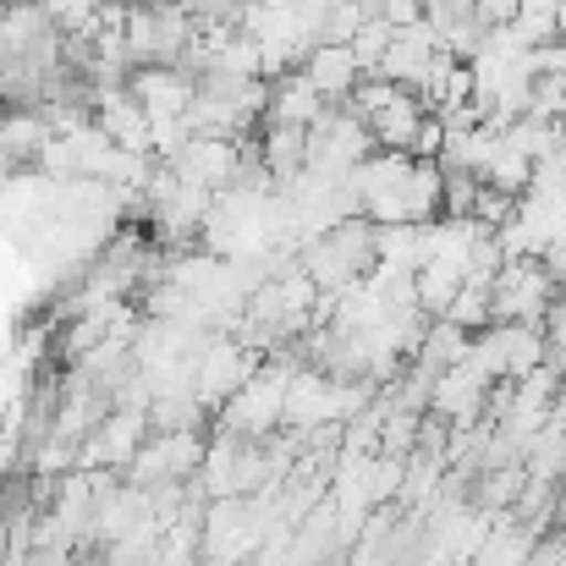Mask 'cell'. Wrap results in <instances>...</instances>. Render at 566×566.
I'll list each match as a JSON object with an SVG mask.
<instances>
[{"instance_id": "cell-18", "label": "cell", "mask_w": 566, "mask_h": 566, "mask_svg": "<svg viewBox=\"0 0 566 566\" xmlns=\"http://www.w3.org/2000/svg\"><path fill=\"white\" fill-rule=\"evenodd\" d=\"M556 512H562V528H566V490L556 495Z\"/></svg>"}, {"instance_id": "cell-14", "label": "cell", "mask_w": 566, "mask_h": 566, "mask_svg": "<svg viewBox=\"0 0 566 566\" xmlns=\"http://www.w3.org/2000/svg\"><path fill=\"white\" fill-rule=\"evenodd\" d=\"M331 111V99L303 77V72H286V77H275V88H270V105H264V122H286V127H314L319 116Z\"/></svg>"}, {"instance_id": "cell-15", "label": "cell", "mask_w": 566, "mask_h": 566, "mask_svg": "<svg viewBox=\"0 0 566 566\" xmlns=\"http://www.w3.org/2000/svg\"><path fill=\"white\" fill-rule=\"evenodd\" d=\"M259 160L264 171L281 182L303 177L308 171V127H286V122H264V138H259Z\"/></svg>"}, {"instance_id": "cell-3", "label": "cell", "mask_w": 566, "mask_h": 566, "mask_svg": "<svg viewBox=\"0 0 566 566\" xmlns=\"http://www.w3.org/2000/svg\"><path fill=\"white\" fill-rule=\"evenodd\" d=\"M292 375H297V358H264L259 364V375L248 379L220 412H214V423L226 429V434H242V440H270L281 423H286V390H292Z\"/></svg>"}, {"instance_id": "cell-1", "label": "cell", "mask_w": 566, "mask_h": 566, "mask_svg": "<svg viewBox=\"0 0 566 566\" xmlns=\"http://www.w3.org/2000/svg\"><path fill=\"white\" fill-rule=\"evenodd\" d=\"M364 407H369V379H342L331 369H319V364H297L281 429H292V434L336 429V423H353Z\"/></svg>"}, {"instance_id": "cell-10", "label": "cell", "mask_w": 566, "mask_h": 566, "mask_svg": "<svg viewBox=\"0 0 566 566\" xmlns=\"http://www.w3.org/2000/svg\"><path fill=\"white\" fill-rule=\"evenodd\" d=\"M434 55H440L434 28H429L423 17H418V22H401V28L390 33V50H385V61L375 66V77H390V83H401V88L418 94V83L429 77Z\"/></svg>"}, {"instance_id": "cell-8", "label": "cell", "mask_w": 566, "mask_h": 566, "mask_svg": "<svg viewBox=\"0 0 566 566\" xmlns=\"http://www.w3.org/2000/svg\"><path fill=\"white\" fill-rule=\"evenodd\" d=\"M242 160H248L242 138L192 133L188 144H182V155H177V160H166V166H177V177H182V182H192V188L226 192L231 182H237V177H242Z\"/></svg>"}, {"instance_id": "cell-9", "label": "cell", "mask_w": 566, "mask_h": 566, "mask_svg": "<svg viewBox=\"0 0 566 566\" xmlns=\"http://www.w3.org/2000/svg\"><path fill=\"white\" fill-rule=\"evenodd\" d=\"M490 401H495V396H490V379L479 375L468 358H462L457 369H446V375L429 379V418H434V423H457V429H468Z\"/></svg>"}, {"instance_id": "cell-4", "label": "cell", "mask_w": 566, "mask_h": 566, "mask_svg": "<svg viewBox=\"0 0 566 566\" xmlns=\"http://www.w3.org/2000/svg\"><path fill=\"white\" fill-rule=\"evenodd\" d=\"M375 133H369V122L358 116V111H325L314 127H308V171H319V177H336V182H347L369 155H375Z\"/></svg>"}, {"instance_id": "cell-2", "label": "cell", "mask_w": 566, "mask_h": 566, "mask_svg": "<svg viewBox=\"0 0 566 566\" xmlns=\"http://www.w3.org/2000/svg\"><path fill=\"white\" fill-rule=\"evenodd\" d=\"M375 237H379L375 220H369V214H353V220H342V226L308 237V242L297 248V264L308 270V281H314L319 292H342V286L364 281L379 264Z\"/></svg>"}, {"instance_id": "cell-6", "label": "cell", "mask_w": 566, "mask_h": 566, "mask_svg": "<svg viewBox=\"0 0 566 566\" xmlns=\"http://www.w3.org/2000/svg\"><path fill=\"white\" fill-rule=\"evenodd\" d=\"M562 281L551 275L545 259H506L495 275V319H517V325H545V314L556 308Z\"/></svg>"}, {"instance_id": "cell-11", "label": "cell", "mask_w": 566, "mask_h": 566, "mask_svg": "<svg viewBox=\"0 0 566 566\" xmlns=\"http://www.w3.org/2000/svg\"><path fill=\"white\" fill-rule=\"evenodd\" d=\"M133 94H138V105L149 111V122H155V116H188L192 99H198V77H192L188 66L155 61V66H138V72H133Z\"/></svg>"}, {"instance_id": "cell-13", "label": "cell", "mask_w": 566, "mask_h": 566, "mask_svg": "<svg viewBox=\"0 0 566 566\" xmlns=\"http://www.w3.org/2000/svg\"><path fill=\"white\" fill-rule=\"evenodd\" d=\"M423 116H429V105L412 94V88H401L390 105H379L375 116H364L369 122V133H375L379 149H396V155H412V144H418V127H423Z\"/></svg>"}, {"instance_id": "cell-12", "label": "cell", "mask_w": 566, "mask_h": 566, "mask_svg": "<svg viewBox=\"0 0 566 566\" xmlns=\"http://www.w3.org/2000/svg\"><path fill=\"white\" fill-rule=\"evenodd\" d=\"M297 72H303V77H308V83H314V88L331 99V105L353 99V88L369 77L353 44H314V50H308V61H303Z\"/></svg>"}, {"instance_id": "cell-7", "label": "cell", "mask_w": 566, "mask_h": 566, "mask_svg": "<svg viewBox=\"0 0 566 566\" xmlns=\"http://www.w3.org/2000/svg\"><path fill=\"white\" fill-rule=\"evenodd\" d=\"M264 539V512L248 495H220L203 512V556L214 566H237L248 562Z\"/></svg>"}, {"instance_id": "cell-16", "label": "cell", "mask_w": 566, "mask_h": 566, "mask_svg": "<svg viewBox=\"0 0 566 566\" xmlns=\"http://www.w3.org/2000/svg\"><path fill=\"white\" fill-rule=\"evenodd\" d=\"M390 33H396V22H385V17H369L364 22V33L353 39V50H358V61H364V72H375L379 61H385V50H390Z\"/></svg>"}, {"instance_id": "cell-17", "label": "cell", "mask_w": 566, "mask_h": 566, "mask_svg": "<svg viewBox=\"0 0 566 566\" xmlns=\"http://www.w3.org/2000/svg\"><path fill=\"white\" fill-rule=\"evenodd\" d=\"M473 6H479L484 28H501V22H512V17H517V6H523V0H473Z\"/></svg>"}, {"instance_id": "cell-5", "label": "cell", "mask_w": 566, "mask_h": 566, "mask_svg": "<svg viewBox=\"0 0 566 566\" xmlns=\"http://www.w3.org/2000/svg\"><path fill=\"white\" fill-rule=\"evenodd\" d=\"M259 364H264V353H253L242 336H209L203 347H198V369H192V390H198V401L209 407V412H220L248 379L259 375Z\"/></svg>"}]
</instances>
